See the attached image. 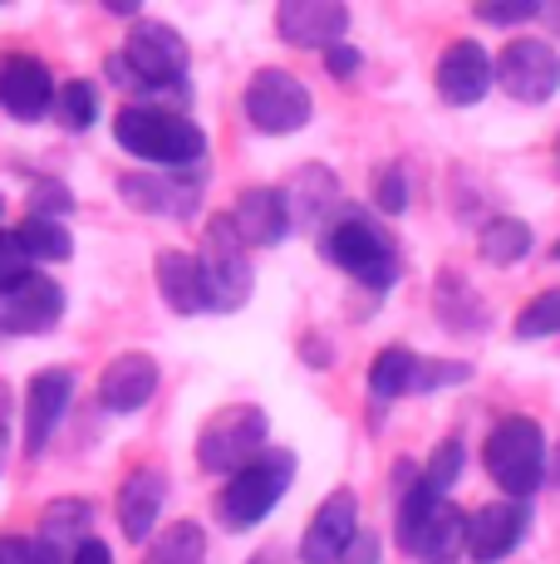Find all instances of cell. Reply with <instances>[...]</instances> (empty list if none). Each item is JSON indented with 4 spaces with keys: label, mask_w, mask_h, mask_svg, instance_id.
Segmentation results:
<instances>
[{
    "label": "cell",
    "mask_w": 560,
    "mask_h": 564,
    "mask_svg": "<svg viewBox=\"0 0 560 564\" xmlns=\"http://www.w3.org/2000/svg\"><path fill=\"white\" fill-rule=\"evenodd\" d=\"M114 143L128 158L148 162V167H168V172H187L207 158V133L192 118L168 113L153 104H128L114 118Z\"/></svg>",
    "instance_id": "cell-1"
},
{
    "label": "cell",
    "mask_w": 560,
    "mask_h": 564,
    "mask_svg": "<svg viewBox=\"0 0 560 564\" xmlns=\"http://www.w3.org/2000/svg\"><path fill=\"white\" fill-rule=\"evenodd\" d=\"M398 545L418 564H457L467 545V516L413 476V486L398 501Z\"/></svg>",
    "instance_id": "cell-2"
},
{
    "label": "cell",
    "mask_w": 560,
    "mask_h": 564,
    "mask_svg": "<svg viewBox=\"0 0 560 564\" xmlns=\"http://www.w3.org/2000/svg\"><path fill=\"white\" fill-rule=\"evenodd\" d=\"M487 476L502 486L506 501H526V496L541 491L546 481V432L536 417L511 412L497 427L487 432V447H482Z\"/></svg>",
    "instance_id": "cell-3"
},
{
    "label": "cell",
    "mask_w": 560,
    "mask_h": 564,
    "mask_svg": "<svg viewBox=\"0 0 560 564\" xmlns=\"http://www.w3.org/2000/svg\"><path fill=\"white\" fill-rule=\"evenodd\" d=\"M320 251L330 265L354 275L369 290H389L398 280V246L384 226H374L364 212H344L340 221H325L320 231Z\"/></svg>",
    "instance_id": "cell-4"
},
{
    "label": "cell",
    "mask_w": 560,
    "mask_h": 564,
    "mask_svg": "<svg viewBox=\"0 0 560 564\" xmlns=\"http://www.w3.org/2000/svg\"><path fill=\"white\" fill-rule=\"evenodd\" d=\"M295 481V452L271 447L256 462H246L241 471H231V481L217 496V520L226 530H256L266 516L280 506V496Z\"/></svg>",
    "instance_id": "cell-5"
},
{
    "label": "cell",
    "mask_w": 560,
    "mask_h": 564,
    "mask_svg": "<svg viewBox=\"0 0 560 564\" xmlns=\"http://www.w3.org/2000/svg\"><path fill=\"white\" fill-rule=\"evenodd\" d=\"M197 270H202V285H207V305L222 310V314H236L251 300L256 290V270H251V246L236 236L231 226V212H217L202 231V256H197Z\"/></svg>",
    "instance_id": "cell-6"
},
{
    "label": "cell",
    "mask_w": 560,
    "mask_h": 564,
    "mask_svg": "<svg viewBox=\"0 0 560 564\" xmlns=\"http://www.w3.org/2000/svg\"><path fill=\"white\" fill-rule=\"evenodd\" d=\"M266 432H271V417L256 403H226L217 408L197 432V466L212 476H231L241 471L246 462H256L266 452Z\"/></svg>",
    "instance_id": "cell-7"
},
{
    "label": "cell",
    "mask_w": 560,
    "mask_h": 564,
    "mask_svg": "<svg viewBox=\"0 0 560 564\" xmlns=\"http://www.w3.org/2000/svg\"><path fill=\"white\" fill-rule=\"evenodd\" d=\"M241 113L256 133L286 138V133H300L315 118V99H310V89L290 69H256L241 94Z\"/></svg>",
    "instance_id": "cell-8"
},
{
    "label": "cell",
    "mask_w": 560,
    "mask_h": 564,
    "mask_svg": "<svg viewBox=\"0 0 560 564\" xmlns=\"http://www.w3.org/2000/svg\"><path fill=\"white\" fill-rule=\"evenodd\" d=\"M118 59L133 74V89H172L187 74V40L163 20H133L128 45L118 50Z\"/></svg>",
    "instance_id": "cell-9"
},
{
    "label": "cell",
    "mask_w": 560,
    "mask_h": 564,
    "mask_svg": "<svg viewBox=\"0 0 560 564\" xmlns=\"http://www.w3.org/2000/svg\"><path fill=\"white\" fill-rule=\"evenodd\" d=\"M492 84L511 94L516 104H546L560 89V54L551 40H511L497 64H492Z\"/></svg>",
    "instance_id": "cell-10"
},
{
    "label": "cell",
    "mask_w": 560,
    "mask_h": 564,
    "mask_svg": "<svg viewBox=\"0 0 560 564\" xmlns=\"http://www.w3.org/2000/svg\"><path fill=\"white\" fill-rule=\"evenodd\" d=\"M0 108L15 123H40L55 108V74L35 54H0Z\"/></svg>",
    "instance_id": "cell-11"
},
{
    "label": "cell",
    "mask_w": 560,
    "mask_h": 564,
    "mask_svg": "<svg viewBox=\"0 0 560 564\" xmlns=\"http://www.w3.org/2000/svg\"><path fill=\"white\" fill-rule=\"evenodd\" d=\"M60 319H64V290L50 275H30L0 295V334H10V339L50 334Z\"/></svg>",
    "instance_id": "cell-12"
},
{
    "label": "cell",
    "mask_w": 560,
    "mask_h": 564,
    "mask_svg": "<svg viewBox=\"0 0 560 564\" xmlns=\"http://www.w3.org/2000/svg\"><path fill=\"white\" fill-rule=\"evenodd\" d=\"M526 530H531V506L526 501H492V506H482V511L467 516V545L462 550H467V560H477V564H497L521 545Z\"/></svg>",
    "instance_id": "cell-13"
},
{
    "label": "cell",
    "mask_w": 560,
    "mask_h": 564,
    "mask_svg": "<svg viewBox=\"0 0 560 564\" xmlns=\"http://www.w3.org/2000/svg\"><path fill=\"white\" fill-rule=\"evenodd\" d=\"M354 530H359V496H354L349 486H335V491L320 501L315 520L305 525L295 555L305 564H335L344 555V545L354 540Z\"/></svg>",
    "instance_id": "cell-14"
},
{
    "label": "cell",
    "mask_w": 560,
    "mask_h": 564,
    "mask_svg": "<svg viewBox=\"0 0 560 564\" xmlns=\"http://www.w3.org/2000/svg\"><path fill=\"white\" fill-rule=\"evenodd\" d=\"M276 30L290 50H320L340 45L344 30H349V10L340 0H286L276 10Z\"/></svg>",
    "instance_id": "cell-15"
},
{
    "label": "cell",
    "mask_w": 560,
    "mask_h": 564,
    "mask_svg": "<svg viewBox=\"0 0 560 564\" xmlns=\"http://www.w3.org/2000/svg\"><path fill=\"white\" fill-rule=\"evenodd\" d=\"M74 398V373L69 368H40L25 383V452L40 457L50 447V437L60 432L64 412Z\"/></svg>",
    "instance_id": "cell-16"
},
{
    "label": "cell",
    "mask_w": 560,
    "mask_h": 564,
    "mask_svg": "<svg viewBox=\"0 0 560 564\" xmlns=\"http://www.w3.org/2000/svg\"><path fill=\"white\" fill-rule=\"evenodd\" d=\"M89 535H94V506L84 501V496H60V501L45 506L30 545H35L40 564H69L74 550H79Z\"/></svg>",
    "instance_id": "cell-17"
},
{
    "label": "cell",
    "mask_w": 560,
    "mask_h": 564,
    "mask_svg": "<svg viewBox=\"0 0 560 564\" xmlns=\"http://www.w3.org/2000/svg\"><path fill=\"white\" fill-rule=\"evenodd\" d=\"M438 94H443V104L452 108H472L487 99L492 89V54L477 45V40H452V45L438 54Z\"/></svg>",
    "instance_id": "cell-18"
},
{
    "label": "cell",
    "mask_w": 560,
    "mask_h": 564,
    "mask_svg": "<svg viewBox=\"0 0 560 564\" xmlns=\"http://www.w3.org/2000/svg\"><path fill=\"white\" fill-rule=\"evenodd\" d=\"M163 501H168V476L158 466H138L123 486H118V501H114V516H118V530H123L128 545H143L153 535L158 516H163Z\"/></svg>",
    "instance_id": "cell-19"
},
{
    "label": "cell",
    "mask_w": 560,
    "mask_h": 564,
    "mask_svg": "<svg viewBox=\"0 0 560 564\" xmlns=\"http://www.w3.org/2000/svg\"><path fill=\"white\" fill-rule=\"evenodd\" d=\"M153 393H158V364L148 359V354H118V359L99 373V403L109 408V412H138V408H148L153 403Z\"/></svg>",
    "instance_id": "cell-20"
},
{
    "label": "cell",
    "mask_w": 560,
    "mask_h": 564,
    "mask_svg": "<svg viewBox=\"0 0 560 564\" xmlns=\"http://www.w3.org/2000/svg\"><path fill=\"white\" fill-rule=\"evenodd\" d=\"M231 226L246 246H261V251L280 246L290 236V206L280 197V187H246L231 212Z\"/></svg>",
    "instance_id": "cell-21"
},
{
    "label": "cell",
    "mask_w": 560,
    "mask_h": 564,
    "mask_svg": "<svg viewBox=\"0 0 560 564\" xmlns=\"http://www.w3.org/2000/svg\"><path fill=\"white\" fill-rule=\"evenodd\" d=\"M153 280H158V295H163V305L172 314H182V319H197V314H207V285H202V270H197V256L187 251H158L153 260Z\"/></svg>",
    "instance_id": "cell-22"
},
{
    "label": "cell",
    "mask_w": 560,
    "mask_h": 564,
    "mask_svg": "<svg viewBox=\"0 0 560 564\" xmlns=\"http://www.w3.org/2000/svg\"><path fill=\"white\" fill-rule=\"evenodd\" d=\"M118 197H123L133 212H148V216H192V187H177V182L168 177H153V172H123L118 177Z\"/></svg>",
    "instance_id": "cell-23"
},
{
    "label": "cell",
    "mask_w": 560,
    "mask_h": 564,
    "mask_svg": "<svg viewBox=\"0 0 560 564\" xmlns=\"http://www.w3.org/2000/svg\"><path fill=\"white\" fill-rule=\"evenodd\" d=\"M280 197H286V206H290V221L325 226V216L335 212V202H340V177L325 172V167H300Z\"/></svg>",
    "instance_id": "cell-24"
},
{
    "label": "cell",
    "mask_w": 560,
    "mask_h": 564,
    "mask_svg": "<svg viewBox=\"0 0 560 564\" xmlns=\"http://www.w3.org/2000/svg\"><path fill=\"white\" fill-rule=\"evenodd\" d=\"M531 246H536V231L521 216H492V221L482 226L477 251L487 265H516V260L531 256Z\"/></svg>",
    "instance_id": "cell-25"
},
{
    "label": "cell",
    "mask_w": 560,
    "mask_h": 564,
    "mask_svg": "<svg viewBox=\"0 0 560 564\" xmlns=\"http://www.w3.org/2000/svg\"><path fill=\"white\" fill-rule=\"evenodd\" d=\"M202 560H207V530L197 520H172L168 530H158L143 555V564H202Z\"/></svg>",
    "instance_id": "cell-26"
},
{
    "label": "cell",
    "mask_w": 560,
    "mask_h": 564,
    "mask_svg": "<svg viewBox=\"0 0 560 564\" xmlns=\"http://www.w3.org/2000/svg\"><path fill=\"white\" fill-rule=\"evenodd\" d=\"M15 241H20V251H25L30 265H60V260H69L74 256V236H69V226L64 221H40V216H25V221L15 226Z\"/></svg>",
    "instance_id": "cell-27"
},
{
    "label": "cell",
    "mask_w": 560,
    "mask_h": 564,
    "mask_svg": "<svg viewBox=\"0 0 560 564\" xmlns=\"http://www.w3.org/2000/svg\"><path fill=\"white\" fill-rule=\"evenodd\" d=\"M413 368H418V354L403 349V344H389V349L374 359L369 368V393L379 398V403H394V398H403L408 388H413Z\"/></svg>",
    "instance_id": "cell-28"
},
{
    "label": "cell",
    "mask_w": 560,
    "mask_h": 564,
    "mask_svg": "<svg viewBox=\"0 0 560 564\" xmlns=\"http://www.w3.org/2000/svg\"><path fill=\"white\" fill-rule=\"evenodd\" d=\"M50 113L60 118L69 133H84V128H94V118H99V89H94L89 79H69L55 89V108Z\"/></svg>",
    "instance_id": "cell-29"
},
{
    "label": "cell",
    "mask_w": 560,
    "mask_h": 564,
    "mask_svg": "<svg viewBox=\"0 0 560 564\" xmlns=\"http://www.w3.org/2000/svg\"><path fill=\"white\" fill-rule=\"evenodd\" d=\"M462 462H467L462 437H443L433 452H428V462L418 466V481H423L433 496H448L452 486H457V476H462Z\"/></svg>",
    "instance_id": "cell-30"
},
{
    "label": "cell",
    "mask_w": 560,
    "mask_h": 564,
    "mask_svg": "<svg viewBox=\"0 0 560 564\" xmlns=\"http://www.w3.org/2000/svg\"><path fill=\"white\" fill-rule=\"evenodd\" d=\"M546 334H560V285L541 290L521 314H516V339H546Z\"/></svg>",
    "instance_id": "cell-31"
},
{
    "label": "cell",
    "mask_w": 560,
    "mask_h": 564,
    "mask_svg": "<svg viewBox=\"0 0 560 564\" xmlns=\"http://www.w3.org/2000/svg\"><path fill=\"white\" fill-rule=\"evenodd\" d=\"M472 378V364H438V359H418L413 368V388L408 393H438L448 383H467Z\"/></svg>",
    "instance_id": "cell-32"
},
{
    "label": "cell",
    "mask_w": 560,
    "mask_h": 564,
    "mask_svg": "<svg viewBox=\"0 0 560 564\" xmlns=\"http://www.w3.org/2000/svg\"><path fill=\"white\" fill-rule=\"evenodd\" d=\"M69 212H74V197L64 182H35V187H30V216H40V221H64Z\"/></svg>",
    "instance_id": "cell-33"
},
{
    "label": "cell",
    "mask_w": 560,
    "mask_h": 564,
    "mask_svg": "<svg viewBox=\"0 0 560 564\" xmlns=\"http://www.w3.org/2000/svg\"><path fill=\"white\" fill-rule=\"evenodd\" d=\"M30 275H35V270H30L25 251H20L15 231H6V226H0V295H6V290H15L20 280H30Z\"/></svg>",
    "instance_id": "cell-34"
},
{
    "label": "cell",
    "mask_w": 560,
    "mask_h": 564,
    "mask_svg": "<svg viewBox=\"0 0 560 564\" xmlns=\"http://www.w3.org/2000/svg\"><path fill=\"white\" fill-rule=\"evenodd\" d=\"M374 206H379L384 216L408 212V177H403V167H384V172H379V187H374Z\"/></svg>",
    "instance_id": "cell-35"
},
{
    "label": "cell",
    "mask_w": 560,
    "mask_h": 564,
    "mask_svg": "<svg viewBox=\"0 0 560 564\" xmlns=\"http://www.w3.org/2000/svg\"><path fill=\"white\" fill-rule=\"evenodd\" d=\"M472 15L487 20V25H521V20L541 15V0H521V6H477Z\"/></svg>",
    "instance_id": "cell-36"
},
{
    "label": "cell",
    "mask_w": 560,
    "mask_h": 564,
    "mask_svg": "<svg viewBox=\"0 0 560 564\" xmlns=\"http://www.w3.org/2000/svg\"><path fill=\"white\" fill-rule=\"evenodd\" d=\"M335 564H384V540L374 530H354V540L344 545V555Z\"/></svg>",
    "instance_id": "cell-37"
},
{
    "label": "cell",
    "mask_w": 560,
    "mask_h": 564,
    "mask_svg": "<svg viewBox=\"0 0 560 564\" xmlns=\"http://www.w3.org/2000/svg\"><path fill=\"white\" fill-rule=\"evenodd\" d=\"M359 64H364V54L354 50L349 40H340V45L325 50V69L335 74V79H354V74H359Z\"/></svg>",
    "instance_id": "cell-38"
},
{
    "label": "cell",
    "mask_w": 560,
    "mask_h": 564,
    "mask_svg": "<svg viewBox=\"0 0 560 564\" xmlns=\"http://www.w3.org/2000/svg\"><path fill=\"white\" fill-rule=\"evenodd\" d=\"M0 564H40L25 535H0Z\"/></svg>",
    "instance_id": "cell-39"
},
{
    "label": "cell",
    "mask_w": 560,
    "mask_h": 564,
    "mask_svg": "<svg viewBox=\"0 0 560 564\" xmlns=\"http://www.w3.org/2000/svg\"><path fill=\"white\" fill-rule=\"evenodd\" d=\"M69 564H114V550L109 545H104V540H84V545L79 550H74V560Z\"/></svg>",
    "instance_id": "cell-40"
},
{
    "label": "cell",
    "mask_w": 560,
    "mask_h": 564,
    "mask_svg": "<svg viewBox=\"0 0 560 564\" xmlns=\"http://www.w3.org/2000/svg\"><path fill=\"white\" fill-rule=\"evenodd\" d=\"M536 20H546V30L560 35V0H556V6H541V15H536Z\"/></svg>",
    "instance_id": "cell-41"
},
{
    "label": "cell",
    "mask_w": 560,
    "mask_h": 564,
    "mask_svg": "<svg viewBox=\"0 0 560 564\" xmlns=\"http://www.w3.org/2000/svg\"><path fill=\"white\" fill-rule=\"evenodd\" d=\"M246 564H286V555H280V545H271V550H256Z\"/></svg>",
    "instance_id": "cell-42"
},
{
    "label": "cell",
    "mask_w": 560,
    "mask_h": 564,
    "mask_svg": "<svg viewBox=\"0 0 560 564\" xmlns=\"http://www.w3.org/2000/svg\"><path fill=\"white\" fill-rule=\"evenodd\" d=\"M6 452H10V427H6V417H0V471H6Z\"/></svg>",
    "instance_id": "cell-43"
},
{
    "label": "cell",
    "mask_w": 560,
    "mask_h": 564,
    "mask_svg": "<svg viewBox=\"0 0 560 564\" xmlns=\"http://www.w3.org/2000/svg\"><path fill=\"white\" fill-rule=\"evenodd\" d=\"M546 471H556V481H560V447H556V466H546Z\"/></svg>",
    "instance_id": "cell-44"
},
{
    "label": "cell",
    "mask_w": 560,
    "mask_h": 564,
    "mask_svg": "<svg viewBox=\"0 0 560 564\" xmlns=\"http://www.w3.org/2000/svg\"><path fill=\"white\" fill-rule=\"evenodd\" d=\"M551 256H556V265H560V241H556V251H551Z\"/></svg>",
    "instance_id": "cell-45"
},
{
    "label": "cell",
    "mask_w": 560,
    "mask_h": 564,
    "mask_svg": "<svg viewBox=\"0 0 560 564\" xmlns=\"http://www.w3.org/2000/svg\"><path fill=\"white\" fill-rule=\"evenodd\" d=\"M0 216H6V197H0Z\"/></svg>",
    "instance_id": "cell-46"
}]
</instances>
